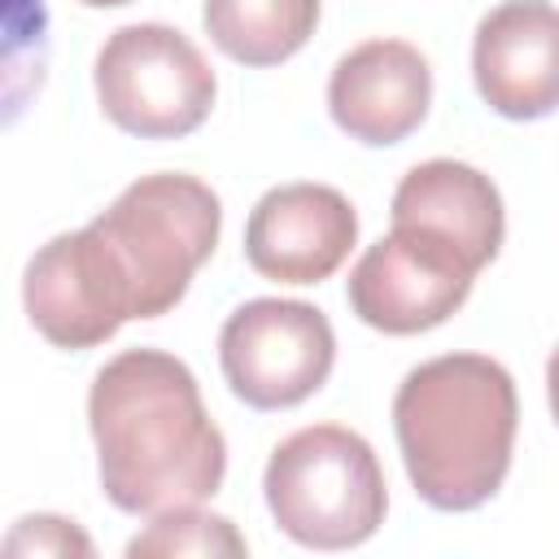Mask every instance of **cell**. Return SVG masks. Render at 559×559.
I'll use <instances>...</instances> for the list:
<instances>
[{
    "instance_id": "1",
    "label": "cell",
    "mask_w": 559,
    "mask_h": 559,
    "mask_svg": "<svg viewBox=\"0 0 559 559\" xmlns=\"http://www.w3.org/2000/svg\"><path fill=\"white\" fill-rule=\"evenodd\" d=\"M87 428L105 498L127 515L205 502L227 472V441L197 376L166 349H122L87 393Z\"/></svg>"
},
{
    "instance_id": "2",
    "label": "cell",
    "mask_w": 559,
    "mask_h": 559,
    "mask_svg": "<svg viewBox=\"0 0 559 559\" xmlns=\"http://www.w3.org/2000/svg\"><path fill=\"white\" fill-rule=\"evenodd\" d=\"M520 428L515 380L485 354H441L406 371L393 432L415 493L437 511H476L507 472Z\"/></svg>"
},
{
    "instance_id": "3",
    "label": "cell",
    "mask_w": 559,
    "mask_h": 559,
    "mask_svg": "<svg viewBox=\"0 0 559 559\" xmlns=\"http://www.w3.org/2000/svg\"><path fill=\"white\" fill-rule=\"evenodd\" d=\"M262 493L280 533L310 550L362 546L389 507L376 450L341 424H310L284 437L266 459Z\"/></svg>"
},
{
    "instance_id": "4",
    "label": "cell",
    "mask_w": 559,
    "mask_h": 559,
    "mask_svg": "<svg viewBox=\"0 0 559 559\" xmlns=\"http://www.w3.org/2000/svg\"><path fill=\"white\" fill-rule=\"evenodd\" d=\"M92 227L105 236L114 262L131 284L135 319H157L183 301L192 275L210 262L223 227V205L210 183L162 170L140 175L131 188H122L118 201L92 218Z\"/></svg>"
},
{
    "instance_id": "5",
    "label": "cell",
    "mask_w": 559,
    "mask_h": 559,
    "mask_svg": "<svg viewBox=\"0 0 559 559\" xmlns=\"http://www.w3.org/2000/svg\"><path fill=\"white\" fill-rule=\"evenodd\" d=\"M214 92L218 83L201 48L166 22L118 26L96 52V100L127 135H192L210 118Z\"/></svg>"
},
{
    "instance_id": "6",
    "label": "cell",
    "mask_w": 559,
    "mask_h": 559,
    "mask_svg": "<svg viewBox=\"0 0 559 559\" xmlns=\"http://www.w3.org/2000/svg\"><path fill=\"white\" fill-rule=\"evenodd\" d=\"M336 362V332L310 301L253 297L218 332L227 389L253 411H288L323 389Z\"/></svg>"
},
{
    "instance_id": "7",
    "label": "cell",
    "mask_w": 559,
    "mask_h": 559,
    "mask_svg": "<svg viewBox=\"0 0 559 559\" xmlns=\"http://www.w3.org/2000/svg\"><path fill=\"white\" fill-rule=\"evenodd\" d=\"M22 301L35 332L57 349L105 345L135 319L131 284L92 223L39 245L22 275Z\"/></svg>"
},
{
    "instance_id": "8",
    "label": "cell",
    "mask_w": 559,
    "mask_h": 559,
    "mask_svg": "<svg viewBox=\"0 0 559 559\" xmlns=\"http://www.w3.org/2000/svg\"><path fill=\"white\" fill-rule=\"evenodd\" d=\"M476 271L441 240L393 227L349 271V310L389 336H415L445 323L472 293Z\"/></svg>"
},
{
    "instance_id": "9",
    "label": "cell",
    "mask_w": 559,
    "mask_h": 559,
    "mask_svg": "<svg viewBox=\"0 0 559 559\" xmlns=\"http://www.w3.org/2000/svg\"><path fill=\"white\" fill-rule=\"evenodd\" d=\"M358 240V214L328 183H280L262 192L245 223V258L262 280L319 284Z\"/></svg>"
},
{
    "instance_id": "10",
    "label": "cell",
    "mask_w": 559,
    "mask_h": 559,
    "mask_svg": "<svg viewBox=\"0 0 559 559\" xmlns=\"http://www.w3.org/2000/svg\"><path fill=\"white\" fill-rule=\"evenodd\" d=\"M472 79L480 100L511 118L537 122L559 109V9L550 0H502L472 39Z\"/></svg>"
},
{
    "instance_id": "11",
    "label": "cell",
    "mask_w": 559,
    "mask_h": 559,
    "mask_svg": "<svg viewBox=\"0 0 559 559\" xmlns=\"http://www.w3.org/2000/svg\"><path fill=\"white\" fill-rule=\"evenodd\" d=\"M428 105L432 70L406 39H367L349 48L328 79L332 122L367 148L402 144L428 118Z\"/></svg>"
},
{
    "instance_id": "12",
    "label": "cell",
    "mask_w": 559,
    "mask_h": 559,
    "mask_svg": "<svg viewBox=\"0 0 559 559\" xmlns=\"http://www.w3.org/2000/svg\"><path fill=\"white\" fill-rule=\"evenodd\" d=\"M389 214L393 227H411L450 245L472 271L498 258L507 231V214L493 179L454 157H432L411 166L393 192Z\"/></svg>"
},
{
    "instance_id": "13",
    "label": "cell",
    "mask_w": 559,
    "mask_h": 559,
    "mask_svg": "<svg viewBox=\"0 0 559 559\" xmlns=\"http://www.w3.org/2000/svg\"><path fill=\"white\" fill-rule=\"evenodd\" d=\"M205 35L240 66H280L306 48L319 26V0H205Z\"/></svg>"
},
{
    "instance_id": "14",
    "label": "cell",
    "mask_w": 559,
    "mask_h": 559,
    "mask_svg": "<svg viewBox=\"0 0 559 559\" xmlns=\"http://www.w3.org/2000/svg\"><path fill=\"white\" fill-rule=\"evenodd\" d=\"M245 537L236 533V524L227 515H214V511H201L197 502L188 507H170V511H157L153 524L127 542V555L140 559V555H162V559H179V555H245Z\"/></svg>"
},
{
    "instance_id": "15",
    "label": "cell",
    "mask_w": 559,
    "mask_h": 559,
    "mask_svg": "<svg viewBox=\"0 0 559 559\" xmlns=\"http://www.w3.org/2000/svg\"><path fill=\"white\" fill-rule=\"evenodd\" d=\"M4 550L9 555H26V550L31 555H70V550L92 555V542L74 528V520H61V515H26L9 533Z\"/></svg>"
},
{
    "instance_id": "16",
    "label": "cell",
    "mask_w": 559,
    "mask_h": 559,
    "mask_svg": "<svg viewBox=\"0 0 559 559\" xmlns=\"http://www.w3.org/2000/svg\"><path fill=\"white\" fill-rule=\"evenodd\" d=\"M546 397H550V415H555V424H559V349H555L550 362H546Z\"/></svg>"
},
{
    "instance_id": "17",
    "label": "cell",
    "mask_w": 559,
    "mask_h": 559,
    "mask_svg": "<svg viewBox=\"0 0 559 559\" xmlns=\"http://www.w3.org/2000/svg\"><path fill=\"white\" fill-rule=\"evenodd\" d=\"M79 4H87V9H118V4H131V0H79Z\"/></svg>"
}]
</instances>
